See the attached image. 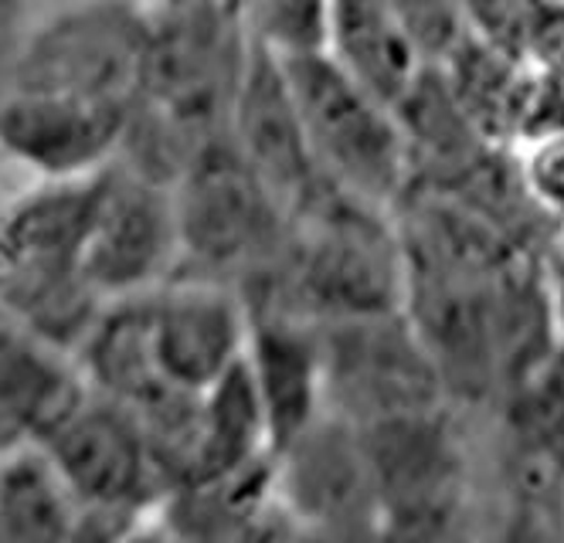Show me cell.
<instances>
[{
  "instance_id": "obj_13",
  "label": "cell",
  "mask_w": 564,
  "mask_h": 543,
  "mask_svg": "<svg viewBox=\"0 0 564 543\" xmlns=\"http://www.w3.org/2000/svg\"><path fill=\"white\" fill-rule=\"evenodd\" d=\"M517 513L557 517L564 499V340H554L500 398Z\"/></svg>"
},
{
  "instance_id": "obj_15",
  "label": "cell",
  "mask_w": 564,
  "mask_h": 543,
  "mask_svg": "<svg viewBox=\"0 0 564 543\" xmlns=\"http://www.w3.org/2000/svg\"><path fill=\"white\" fill-rule=\"evenodd\" d=\"M246 367L275 452L324 414L316 323L290 309H249Z\"/></svg>"
},
{
  "instance_id": "obj_9",
  "label": "cell",
  "mask_w": 564,
  "mask_h": 543,
  "mask_svg": "<svg viewBox=\"0 0 564 543\" xmlns=\"http://www.w3.org/2000/svg\"><path fill=\"white\" fill-rule=\"evenodd\" d=\"M272 486L296 536H381L365 442L330 411L272 452Z\"/></svg>"
},
{
  "instance_id": "obj_19",
  "label": "cell",
  "mask_w": 564,
  "mask_h": 543,
  "mask_svg": "<svg viewBox=\"0 0 564 543\" xmlns=\"http://www.w3.org/2000/svg\"><path fill=\"white\" fill-rule=\"evenodd\" d=\"M520 184L544 218L564 221V122L531 137V146L517 163Z\"/></svg>"
},
{
  "instance_id": "obj_4",
  "label": "cell",
  "mask_w": 564,
  "mask_h": 543,
  "mask_svg": "<svg viewBox=\"0 0 564 543\" xmlns=\"http://www.w3.org/2000/svg\"><path fill=\"white\" fill-rule=\"evenodd\" d=\"M275 55L316 171L334 187L391 211L412 181L394 109L354 82L324 48Z\"/></svg>"
},
{
  "instance_id": "obj_3",
  "label": "cell",
  "mask_w": 564,
  "mask_h": 543,
  "mask_svg": "<svg viewBox=\"0 0 564 543\" xmlns=\"http://www.w3.org/2000/svg\"><path fill=\"white\" fill-rule=\"evenodd\" d=\"M177 272L208 279L246 296L259 285L290 231V207L238 156L231 140L200 150L177 181Z\"/></svg>"
},
{
  "instance_id": "obj_12",
  "label": "cell",
  "mask_w": 564,
  "mask_h": 543,
  "mask_svg": "<svg viewBox=\"0 0 564 543\" xmlns=\"http://www.w3.org/2000/svg\"><path fill=\"white\" fill-rule=\"evenodd\" d=\"M127 106L0 89V156L34 181H86L123 153Z\"/></svg>"
},
{
  "instance_id": "obj_16",
  "label": "cell",
  "mask_w": 564,
  "mask_h": 543,
  "mask_svg": "<svg viewBox=\"0 0 564 543\" xmlns=\"http://www.w3.org/2000/svg\"><path fill=\"white\" fill-rule=\"evenodd\" d=\"M316 48L391 109L429 65L394 0H327Z\"/></svg>"
},
{
  "instance_id": "obj_14",
  "label": "cell",
  "mask_w": 564,
  "mask_h": 543,
  "mask_svg": "<svg viewBox=\"0 0 564 543\" xmlns=\"http://www.w3.org/2000/svg\"><path fill=\"white\" fill-rule=\"evenodd\" d=\"M228 140L290 211L324 184H330L310 156L279 55L259 41L235 96Z\"/></svg>"
},
{
  "instance_id": "obj_7",
  "label": "cell",
  "mask_w": 564,
  "mask_h": 543,
  "mask_svg": "<svg viewBox=\"0 0 564 543\" xmlns=\"http://www.w3.org/2000/svg\"><path fill=\"white\" fill-rule=\"evenodd\" d=\"M378 496L381 536L449 540L466 533L469 452L453 404L360 425Z\"/></svg>"
},
{
  "instance_id": "obj_1",
  "label": "cell",
  "mask_w": 564,
  "mask_h": 543,
  "mask_svg": "<svg viewBox=\"0 0 564 543\" xmlns=\"http://www.w3.org/2000/svg\"><path fill=\"white\" fill-rule=\"evenodd\" d=\"M256 37L235 0H174L150 8V48L119 160L174 184L228 122Z\"/></svg>"
},
{
  "instance_id": "obj_5",
  "label": "cell",
  "mask_w": 564,
  "mask_h": 543,
  "mask_svg": "<svg viewBox=\"0 0 564 543\" xmlns=\"http://www.w3.org/2000/svg\"><path fill=\"white\" fill-rule=\"evenodd\" d=\"M34 442L83 507V540H119L153 526L167 479L123 404L86 384Z\"/></svg>"
},
{
  "instance_id": "obj_11",
  "label": "cell",
  "mask_w": 564,
  "mask_h": 543,
  "mask_svg": "<svg viewBox=\"0 0 564 543\" xmlns=\"http://www.w3.org/2000/svg\"><path fill=\"white\" fill-rule=\"evenodd\" d=\"M153 363L174 391L200 394L246 357L249 306L235 289L174 275L143 292Z\"/></svg>"
},
{
  "instance_id": "obj_2",
  "label": "cell",
  "mask_w": 564,
  "mask_h": 543,
  "mask_svg": "<svg viewBox=\"0 0 564 543\" xmlns=\"http://www.w3.org/2000/svg\"><path fill=\"white\" fill-rule=\"evenodd\" d=\"M96 177L34 181L0 207V306L75 354L106 306L86 279Z\"/></svg>"
},
{
  "instance_id": "obj_21",
  "label": "cell",
  "mask_w": 564,
  "mask_h": 543,
  "mask_svg": "<svg viewBox=\"0 0 564 543\" xmlns=\"http://www.w3.org/2000/svg\"><path fill=\"white\" fill-rule=\"evenodd\" d=\"M140 4H147V8H164V4H174V0H140Z\"/></svg>"
},
{
  "instance_id": "obj_17",
  "label": "cell",
  "mask_w": 564,
  "mask_h": 543,
  "mask_svg": "<svg viewBox=\"0 0 564 543\" xmlns=\"http://www.w3.org/2000/svg\"><path fill=\"white\" fill-rule=\"evenodd\" d=\"M83 388L72 354L0 306V452L34 442Z\"/></svg>"
},
{
  "instance_id": "obj_10",
  "label": "cell",
  "mask_w": 564,
  "mask_h": 543,
  "mask_svg": "<svg viewBox=\"0 0 564 543\" xmlns=\"http://www.w3.org/2000/svg\"><path fill=\"white\" fill-rule=\"evenodd\" d=\"M177 272L174 191L116 160L99 174L86 238V279L102 303L143 296Z\"/></svg>"
},
{
  "instance_id": "obj_8",
  "label": "cell",
  "mask_w": 564,
  "mask_h": 543,
  "mask_svg": "<svg viewBox=\"0 0 564 543\" xmlns=\"http://www.w3.org/2000/svg\"><path fill=\"white\" fill-rule=\"evenodd\" d=\"M324 411L350 425L453 404L405 309L316 323Z\"/></svg>"
},
{
  "instance_id": "obj_6",
  "label": "cell",
  "mask_w": 564,
  "mask_h": 543,
  "mask_svg": "<svg viewBox=\"0 0 564 543\" xmlns=\"http://www.w3.org/2000/svg\"><path fill=\"white\" fill-rule=\"evenodd\" d=\"M147 48L150 8L140 0H62L28 24L4 89L133 109Z\"/></svg>"
},
{
  "instance_id": "obj_20",
  "label": "cell",
  "mask_w": 564,
  "mask_h": 543,
  "mask_svg": "<svg viewBox=\"0 0 564 543\" xmlns=\"http://www.w3.org/2000/svg\"><path fill=\"white\" fill-rule=\"evenodd\" d=\"M34 21L31 0H0V89H4L11 62L21 48V37Z\"/></svg>"
},
{
  "instance_id": "obj_18",
  "label": "cell",
  "mask_w": 564,
  "mask_h": 543,
  "mask_svg": "<svg viewBox=\"0 0 564 543\" xmlns=\"http://www.w3.org/2000/svg\"><path fill=\"white\" fill-rule=\"evenodd\" d=\"M0 540H83V507L37 442L0 452Z\"/></svg>"
}]
</instances>
